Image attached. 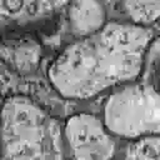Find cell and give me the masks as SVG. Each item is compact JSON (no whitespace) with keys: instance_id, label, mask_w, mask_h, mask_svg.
Segmentation results:
<instances>
[{"instance_id":"12","label":"cell","mask_w":160,"mask_h":160,"mask_svg":"<svg viewBox=\"0 0 160 160\" xmlns=\"http://www.w3.org/2000/svg\"><path fill=\"white\" fill-rule=\"evenodd\" d=\"M0 106H1V105H0Z\"/></svg>"},{"instance_id":"9","label":"cell","mask_w":160,"mask_h":160,"mask_svg":"<svg viewBox=\"0 0 160 160\" xmlns=\"http://www.w3.org/2000/svg\"><path fill=\"white\" fill-rule=\"evenodd\" d=\"M120 160H160V136H145L131 142Z\"/></svg>"},{"instance_id":"2","label":"cell","mask_w":160,"mask_h":160,"mask_svg":"<svg viewBox=\"0 0 160 160\" xmlns=\"http://www.w3.org/2000/svg\"><path fill=\"white\" fill-rule=\"evenodd\" d=\"M65 138L59 122L22 95L0 106L1 160H64Z\"/></svg>"},{"instance_id":"10","label":"cell","mask_w":160,"mask_h":160,"mask_svg":"<svg viewBox=\"0 0 160 160\" xmlns=\"http://www.w3.org/2000/svg\"><path fill=\"white\" fill-rule=\"evenodd\" d=\"M144 81L160 95V38L152 40L142 70Z\"/></svg>"},{"instance_id":"4","label":"cell","mask_w":160,"mask_h":160,"mask_svg":"<svg viewBox=\"0 0 160 160\" xmlns=\"http://www.w3.org/2000/svg\"><path fill=\"white\" fill-rule=\"evenodd\" d=\"M64 138L74 160H112L116 152L112 134L92 114L79 112L68 118Z\"/></svg>"},{"instance_id":"7","label":"cell","mask_w":160,"mask_h":160,"mask_svg":"<svg viewBox=\"0 0 160 160\" xmlns=\"http://www.w3.org/2000/svg\"><path fill=\"white\" fill-rule=\"evenodd\" d=\"M68 6L69 25L78 38L89 36L106 24V10L99 0H71Z\"/></svg>"},{"instance_id":"3","label":"cell","mask_w":160,"mask_h":160,"mask_svg":"<svg viewBox=\"0 0 160 160\" xmlns=\"http://www.w3.org/2000/svg\"><path fill=\"white\" fill-rule=\"evenodd\" d=\"M102 121L120 138L160 136V95L145 81L119 86L105 101Z\"/></svg>"},{"instance_id":"6","label":"cell","mask_w":160,"mask_h":160,"mask_svg":"<svg viewBox=\"0 0 160 160\" xmlns=\"http://www.w3.org/2000/svg\"><path fill=\"white\" fill-rule=\"evenodd\" d=\"M41 58L40 45L29 38H5L0 40V59L19 74L36 69Z\"/></svg>"},{"instance_id":"1","label":"cell","mask_w":160,"mask_h":160,"mask_svg":"<svg viewBox=\"0 0 160 160\" xmlns=\"http://www.w3.org/2000/svg\"><path fill=\"white\" fill-rule=\"evenodd\" d=\"M152 42L149 28L110 21L99 31L79 38L52 60L48 69L59 95L85 100L135 81L144 70Z\"/></svg>"},{"instance_id":"8","label":"cell","mask_w":160,"mask_h":160,"mask_svg":"<svg viewBox=\"0 0 160 160\" xmlns=\"http://www.w3.org/2000/svg\"><path fill=\"white\" fill-rule=\"evenodd\" d=\"M122 8L132 24L149 28L160 21V0H122Z\"/></svg>"},{"instance_id":"11","label":"cell","mask_w":160,"mask_h":160,"mask_svg":"<svg viewBox=\"0 0 160 160\" xmlns=\"http://www.w3.org/2000/svg\"><path fill=\"white\" fill-rule=\"evenodd\" d=\"M159 26H160V21H159Z\"/></svg>"},{"instance_id":"5","label":"cell","mask_w":160,"mask_h":160,"mask_svg":"<svg viewBox=\"0 0 160 160\" xmlns=\"http://www.w3.org/2000/svg\"><path fill=\"white\" fill-rule=\"evenodd\" d=\"M71 0H0V29L21 28L52 16Z\"/></svg>"}]
</instances>
